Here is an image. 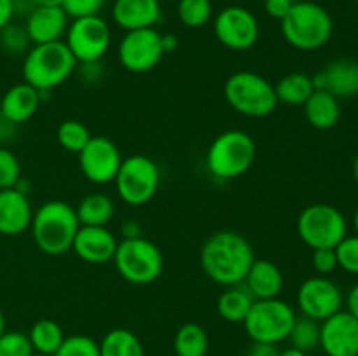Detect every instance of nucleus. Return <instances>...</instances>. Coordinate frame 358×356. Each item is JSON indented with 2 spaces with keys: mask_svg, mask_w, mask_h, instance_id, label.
<instances>
[{
  "mask_svg": "<svg viewBox=\"0 0 358 356\" xmlns=\"http://www.w3.org/2000/svg\"><path fill=\"white\" fill-rule=\"evenodd\" d=\"M254 260L252 244L243 234L234 230L213 232L199 251L203 272L213 283L222 286H236L243 283Z\"/></svg>",
  "mask_w": 358,
  "mask_h": 356,
  "instance_id": "obj_1",
  "label": "nucleus"
},
{
  "mask_svg": "<svg viewBox=\"0 0 358 356\" xmlns=\"http://www.w3.org/2000/svg\"><path fill=\"white\" fill-rule=\"evenodd\" d=\"M282 35L297 51H317L329 44L334 34V20L324 6L311 0H296L280 21Z\"/></svg>",
  "mask_w": 358,
  "mask_h": 356,
  "instance_id": "obj_2",
  "label": "nucleus"
},
{
  "mask_svg": "<svg viewBox=\"0 0 358 356\" xmlns=\"http://www.w3.org/2000/svg\"><path fill=\"white\" fill-rule=\"evenodd\" d=\"M80 223L76 208L59 199L45 201L34 212L30 230L38 250L51 257L72 250L73 237Z\"/></svg>",
  "mask_w": 358,
  "mask_h": 356,
  "instance_id": "obj_3",
  "label": "nucleus"
},
{
  "mask_svg": "<svg viewBox=\"0 0 358 356\" xmlns=\"http://www.w3.org/2000/svg\"><path fill=\"white\" fill-rule=\"evenodd\" d=\"M77 68V61L63 40L31 45L24 54L23 82L42 94L56 89L70 79Z\"/></svg>",
  "mask_w": 358,
  "mask_h": 356,
  "instance_id": "obj_4",
  "label": "nucleus"
},
{
  "mask_svg": "<svg viewBox=\"0 0 358 356\" xmlns=\"http://www.w3.org/2000/svg\"><path fill=\"white\" fill-rule=\"evenodd\" d=\"M257 147L254 138L241 129H229L213 138L206 150L205 164L213 178L234 180L254 166Z\"/></svg>",
  "mask_w": 358,
  "mask_h": 356,
  "instance_id": "obj_5",
  "label": "nucleus"
},
{
  "mask_svg": "<svg viewBox=\"0 0 358 356\" xmlns=\"http://www.w3.org/2000/svg\"><path fill=\"white\" fill-rule=\"evenodd\" d=\"M224 96L229 107L245 117L261 119L278 107L275 84L257 72H234L224 84Z\"/></svg>",
  "mask_w": 358,
  "mask_h": 356,
  "instance_id": "obj_6",
  "label": "nucleus"
},
{
  "mask_svg": "<svg viewBox=\"0 0 358 356\" xmlns=\"http://www.w3.org/2000/svg\"><path fill=\"white\" fill-rule=\"evenodd\" d=\"M112 262L119 276L131 285H150L159 278L164 267L163 251L143 236L119 241Z\"/></svg>",
  "mask_w": 358,
  "mask_h": 356,
  "instance_id": "obj_7",
  "label": "nucleus"
},
{
  "mask_svg": "<svg viewBox=\"0 0 358 356\" xmlns=\"http://www.w3.org/2000/svg\"><path fill=\"white\" fill-rule=\"evenodd\" d=\"M297 314L289 302L276 299L254 300L243 321L245 332L257 344H278L289 339Z\"/></svg>",
  "mask_w": 358,
  "mask_h": 356,
  "instance_id": "obj_8",
  "label": "nucleus"
},
{
  "mask_svg": "<svg viewBox=\"0 0 358 356\" xmlns=\"http://www.w3.org/2000/svg\"><path fill=\"white\" fill-rule=\"evenodd\" d=\"M296 229L301 241L311 250L336 248L348 234V220L336 206L317 202L299 213Z\"/></svg>",
  "mask_w": 358,
  "mask_h": 356,
  "instance_id": "obj_9",
  "label": "nucleus"
},
{
  "mask_svg": "<svg viewBox=\"0 0 358 356\" xmlns=\"http://www.w3.org/2000/svg\"><path fill=\"white\" fill-rule=\"evenodd\" d=\"M159 181V166L150 157L135 154L122 159L114 185L122 202L129 206H143L156 195Z\"/></svg>",
  "mask_w": 358,
  "mask_h": 356,
  "instance_id": "obj_10",
  "label": "nucleus"
},
{
  "mask_svg": "<svg viewBox=\"0 0 358 356\" xmlns=\"http://www.w3.org/2000/svg\"><path fill=\"white\" fill-rule=\"evenodd\" d=\"M63 42L77 63L101 61L112 42V30L107 21L98 16L77 17L66 28Z\"/></svg>",
  "mask_w": 358,
  "mask_h": 356,
  "instance_id": "obj_11",
  "label": "nucleus"
},
{
  "mask_svg": "<svg viewBox=\"0 0 358 356\" xmlns=\"http://www.w3.org/2000/svg\"><path fill=\"white\" fill-rule=\"evenodd\" d=\"M213 34L224 47L248 51L257 44L261 27L255 14L247 7L229 6L213 17Z\"/></svg>",
  "mask_w": 358,
  "mask_h": 356,
  "instance_id": "obj_12",
  "label": "nucleus"
},
{
  "mask_svg": "<svg viewBox=\"0 0 358 356\" xmlns=\"http://www.w3.org/2000/svg\"><path fill=\"white\" fill-rule=\"evenodd\" d=\"M161 35L156 28L126 31L117 45V59L122 68L133 73H145L156 68L164 56Z\"/></svg>",
  "mask_w": 358,
  "mask_h": 356,
  "instance_id": "obj_13",
  "label": "nucleus"
},
{
  "mask_svg": "<svg viewBox=\"0 0 358 356\" xmlns=\"http://www.w3.org/2000/svg\"><path fill=\"white\" fill-rule=\"evenodd\" d=\"M297 307L301 314L322 323L343 306V292L327 276H313L301 283L297 290Z\"/></svg>",
  "mask_w": 358,
  "mask_h": 356,
  "instance_id": "obj_14",
  "label": "nucleus"
},
{
  "mask_svg": "<svg viewBox=\"0 0 358 356\" xmlns=\"http://www.w3.org/2000/svg\"><path fill=\"white\" fill-rule=\"evenodd\" d=\"M79 168L84 178L94 185L114 184L115 175L122 164L119 147L107 136H91L79 154Z\"/></svg>",
  "mask_w": 358,
  "mask_h": 356,
  "instance_id": "obj_15",
  "label": "nucleus"
},
{
  "mask_svg": "<svg viewBox=\"0 0 358 356\" xmlns=\"http://www.w3.org/2000/svg\"><path fill=\"white\" fill-rule=\"evenodd\" d=\"M320 348L327 356H358V320L338 311L320 323Z\"/></svg>",
  "mask_w": 358,
  "mask_h": 356,
  "instance_id": "obj_16",
  "label": "nucleus"
},
{
  "mask_svg": "<svg viewBox=\"0 0 358 356\" xmlns=\"http://www.w3.org/2000/svg\"><path fill=\"white\" fill-rule=\"evenodd\" d=\"M117 237L107 227L80 225L72 243V251L87 264L101 265L114 258Z\"/></svg>",
  "mask_w": 358,
  "mask_h": 356,
  "instance_id": "obj_17",
  "label": "nucleus"
},
{
  "mask_svg": "<svg viewBox=\"0 0 358 356\" xmlns=\"http://www.w3.org/2000/svg\"><path fill=\"white\" fill-rule=\"evenodd\" d=\"M311 79L315 89L329 91L338 100L358 96V63L353 59H334Z\"/></svg>",
  "mask_w": 358,
  "mask_h": 356,
  "instance_id": "obj_18",
  "label": "nucleus"
},
{
  "mask_svg": "<svg viewBox=\"0 0 358 356\" xmlns=\"http://www.w3.org/2000/svg\"><path fill=\"white\" fill-rule=\"evenodd\" d=\"M112 20L121 30L156 28L163 21L159 0H114Z\"/></svg>",
  "mask_w": 358,
  "mask_h": 356,
  "instance_id": "obj_19",
  "label": "nucleus"
},
{
  "mask_svg": "<svg viewBox=\"0 0 358 356\" xmlns=\"http://www.w3.org/2000/svg\"><path fill=\"white\" fill-rule=\"evenodd\" d=\"M70 17L63 7H35L27 16L24 30L34 45L63 40Z\"/></svg>",
  "mask_w": 358,
  "mask_h": 356,
  "instance_id": "obj_20",
  "label": "nucleus"
},
{
  "mask_svg": "<svg viewBox=\"0 0 358 356\" xmlns=\"http://www.w3.org/2000/svg\"><path fill=\"white\" fill-rule=\"evenodd\" d=\"M34 208L27 194L16 188L0 191V234L20 236L30 229Z\"/></svg>",
  "mask_w": 358,
  "mask_h": 356,
  "instance_id": "obj_21",
  "label": "nucleus"
},
{
  "mask_svg": "<svg viewBox=\"0 0 358 356\" xmlns=\"http://www.w3.org/2000/svg\"><path fill=\"white\" fill-rule=\"evenodd\" d=\"M42 93H38L35 87L30 84L20 82L14 84L13 87L3 93L2 100H0V112L14 122L16 126L23 124V122L30 121L35 114H37L38 107H41Z\"/></svg>",
  "mask_w": 358,
  "mask_h": 356,
  "instance_id": "obj_22",
  "label": "nucleus"
},
{
  "mask_svg": "<svg viewBox=\"0 0 358 356\" xmlns=\"http://www.w3.org/2000/svg\"><path fill=\"white\" fill-rule=\"evenodd\" d=\"M243 283L255 300L276 299L283 290V272L275 262L268 258H255Z\"/></svg>",
  "mask_w": 358,
  "mask_h": 356,
  "instance_id": "obj_23",
  "label": "nucleus"
},
{
  "mask_svg": "<svg viewBox=\"0 0 358 356\" xmlns=\"http://www.w3.org/2000/svg\"><path fill=\"white\" fill-rule=\"evenodd\" d=\"M304 107V117L315 129L327 131L339 122L341 105L339 100L325 89H315Z\"/></svg>",
  "mask_w": 358,
  "mask_h": 356,
  "instance_id": "obj_24",
  "label": "nucleus"
},
{
  "mask_svg": "<svg viewBox=\"0 0 358 356\" xmlns=\"http://www.w3.org/2000/svg\"><path fill=\"white\" fill-rule=\"evenodd\" d=\"M76 213L80 225L107 227L115 215V205L110 195L103 192H93L80 199L79 205L76 206Z\"/></svg>",
  "mask_w": 358,
  "mask_h": 356,
  "instance_id": "obj_25",
  "label": "nucleus"
},
{
  "mask_svg": "<svg viewBox=\"0 0 358 356\" xmlns=\"http://www.w3.org/2000/svg\"><path fill=\"white\" fill-rule=\"evenodd\" d=\"M278 103L292 105V107H303L308 98L313 94L315 86L311 75L303 72H292L283 75L275 86Z\"/></svg>",
  "mask_w": 358,
  "mask_h": 356,
  "instance_id": "obj_26",
  "label": "nucleus"
},
{
  "mask_svg": "<svg viewBox=\"0 0 358 356\" xmlns=\"http://www.w3.org/2000/svg\"><path fill=\"white\" fill-rule=\"evenodd\" d=\"M254 300L247 288H241L238 285L227 286V290H224L217 300V311L220 318L229 323H243Z\"/></svg>",
  "mask_w": 358,
  "mask_h": 356,
  "instance_id": "obj_27",
  "label": "nucleus"
},
{
  "mask_svg": "<svg viewBox=\"0 0 358 356\" xmlns=\"http://www.w3.org/2000/svg\"><path fill=\"white\" fill-rule=\"evenodd\" d=\"M28 339H30L34 353L55 356L62 342L65 341V334H63L62 327L56 321L49 320V318H42V320L35 321L31 325L30 332H28Z\"/></svg>",
  "mask_w": 358,
  "mask_h": 356,
  "instance_id": "obj_28",
  "label": "nucleus"
},
{
  "mask_svg": "<svg viewBox=\"0 0 358 356\" xmlns=\"http://www.w3.org/2000/svg\"><path fill=\"white\" fill-rule=\"evenodd\" d=\"M208 346V334L198 323L182 325L173 339V351L177 356H206Z\"/></svg>",
  "mask_w": 358,
  "mask_h": 356,
  "instance_id": "obj_29",
  "label": "nucleus"
},
{
  "mask_svg": "<svg viewBox=\"0 0 358 356\" xmlns=\"http://www.w3.org/2000/svg\"><path fill=\"white\" fill-rule=\"evenodd\" d=\"M98 344L100 356H145L140 339L126 328H114Z\"/></svg>",
  "mask_w": 358,
  "mask_h": 356,
  "instance_id": "obj_30",
  "label": "nucleus"
},
{
  "mask_svg": "<svg viewBox=\"0 0 358 356\" xmlns=\"http://www.w3.org/2000/svg\"><path fill=\"white\" fill-rule=\"evenodd\" d=\"M289 341L292 348L308 353L320 346V323L311 318L297 316L289 334Z\"/></svg>",
  "mask_w": 358,
  "mask_h": 356,
  "instance_id": "obj_31",
  "label": "nucleus"
},
{
  "mask_svg": "<svg viewBox=\"0 0 358 356\" xmlns=\"http://www.w3.org/2000/svg\"><path fill=\"white\" fill-rule=\"evenodd\" d=\"M91 131L87 129V126L84 122L76 121V119H69V121H63L58 126V131H56V138L58 143L65 150L73 154H79L84 147L87 145V142L91 140Z\"/></svg>",
  "mask_w": 358,
  "mask_h": 356,
  "instance_id": "obj_32",
  "label": "nucleus"
},
{
  "mask_svg": "<svg viewBox=\"0 0 358 356\" xmlns=\"http://www.w3.org/2000/svg\"><path fill=\"white\" fill-rule=\"evenodd\" d=\"M177 14L187 28H201L212 20L213 7L210 0H178Z\"/></svg>",
  "mask_w": 358,
  "mask_h": 356,
  "instance_id": "obj_33",
  "label": "nucleus"
},
{
  "mask_svg": "<svg viewBox=\"0 0 358 356\" xmlns=\"http://www.w3.org/2000/svg\"><path fill=\"white\" fill-rule=\"evenodd\" d=\"M30 37H28L27 30L21 24H14L10 21L9 24L0 30V51L7 52L10 56L27 54L30 51Z\"/></svg>",
  "mask_w": 358,
  "mask_h": 356,
  "instance_id": "obj_34",
  "label": "nucleus"
},
{
  "mask_svg": "<svg viewBox=\"0 0 358 356\" xmlns=\"http://www.w3.org/2000/svg\"><path fill=\"white\" fill-rule=\"evenodd\" d=\"M55 356H100V344L87 335L65 337Z\"/></svg>",
  "mask_w": 358,
  "mask_h": 356,
  "instance_id": "obj_35",
  "label": "nucleus"
},
{
  "mask_svg": "<svg viewBox=\"0 0 358 356\" xmlns=\"http://www.w3.org/2000/svg\"><path fill=\"white\" fill-rule=\"evenodd\" d=\"M338 267L348 274H358V234H346L334 248Z\"/></svg>",
  "mask_w": 358,
  "mask_h": 356,
  "instance_id": "obj_36",
  "label": "nucleus"
},
{
  "mask_svg": "<svg viewBox=\"0 0 358 356\" xmlns=\"http://www.w3.org/2000/svg\"><path fill=\"white\" fill-rule=\"evenodd\" d=\"M34 348L28 334L10 330L0 335V356H31Z\"/></svg>",
  "mask_w": 358,
  "mask_h": 356,
  "instance_id": "obj_37",
  "label": "nucleus"
},
{
  "mask_svg": "<svg viewBox=\"0 0 358 356\" xmlns=\"http://www.w3.org/2000/svg\"><path fill=\"white\" fill-rule=\"evenodd\" d=\"M21 178V163L16 154L7 147H0V191L14 188Z\"/></svg>",
  "mask_w": 358,
  "mask_h": 356,
  "instance_id": "obj_38",
  "label": "nucleus"
},
{
  "mask_svg": "<svg viewBox=\"0 0 358 356\" xmlns=\"http://www.w3.org/2000/svg\"><path fill=\"white\" fill-rule=\"evenodd\" d=\"M105 2L107 0H65L62 7L66 16L77 20V17L98 16L105 7Z\"/></svg>",
  "mask_w": 358,
  "mask_h": 356,
  "instance_id": "obj_39",
  "label": "nucleus"
},
{
  "mask_svg": "<svg viewBox=\"0 0 358 356\" xmlns=\"http://www.w3.org/2000/svg\"><path fill=\"white\" fill-rule=\"evenodd\" d=\"M311 265L318 276H329L338 269V258H336L334 248H318L311 255Z\"/></svg>",
  "mask_w": 358,
  "mask_h": 356,
  "instance_id": "obj_40",
  "label": "nucleus"
},
{
  "mask_svg": "<svg viewBox=\"0 0 358 356\" xmlns=\"http://www.w3.org/2000/svg\"><path fill=\"white\" fill-rule=\"evenodd\" d=\"M77 73L83 84L86 86H96L103 80L105 68L101 61H87V63H77Z\"/></svg>",
  "mask_w": 358,
  "mask_h": 356,
  "instance_id": "obj_41",
  "label": "nucleus"
},
{
  "mask_svg": "<svg viewBox=\"0 0 358 356\" xmlns=\"http://www.w3.org/2000/svg\"><path fill=\"white\" fill-rule=\"evenodd\" d=\"M296 0H264V10L273 20L282 21Z\"/></svg>",
  "mask_w": 358,
  "mask_h": 356,
  "instance_id": "obj_42",
  "label": "nucleus"
},
{
  "mask_svg": "<svg viewBox=\"0 0 358 356\" xmlns=\"http://www.w3.org/2000/svg\"><path fill=\"white\" fill-rule=\"evenodd\" d=\"M16 128L17 126L14 122H10L6 115L0 112V143H7L16 136Z\"/></svg>",
  "mask_w": 358,
  "mask_h": 356,
  "instance_id": "obj_43",
  "label": "nucleus"
},
{
  "mask_svg": "<svg viewBox=\"0 0 358 356\" xmlns=\"http://www.w3.org/2000/svg\"><path fill=\"white\" fill-rule=\"evenodd\" d=\"M14 17V0H0V30Z\"/></svg>",
  "mask_w": 358,
  "mask_h": 356,
  "instance_id": "obj_44",
  "label": "nucleus"
},
{
  "mask_svg": "<svg viewBox=\"0 0 358 356\" xmlns=\"http://www.w3.org/2000/svg\"><path fill=\"white\" fill-rule=\"evenodd\" d=\"M122 239H131V237L142 236V225L136 220H126L121 225Z\"/></svg>",
  "mask_w": 358,
  "mask_h": 356,
  "instance_id": "obj_45",
  "label": "nucleus"
},
{
  "mask_svg": "<svg viewBox=\"0 0 358 356\" xmlns=\"http://www.w3.org/2000/svg\"><path fill=\"white\" fill-rule=\"evenodd\" d=\"M247 356H280V351L275 344H257L254 342Z\"/></svg>",
  "mask_w": 358,
  "mask_h": 356,
  "instance_id": "obj_46",
  "label": "nucleus"
},
{
  "mask_svg": "<svg viewBox=\"0 0 358 356\" xmlns=\"http://www.w3.org/2000/svg\"><path fill=\"white\" fill-rule=\"evenodd\" d=\"M345 304H346V311L358 320V283L350 288Z\"/></svg>",
  "mask_w": 358,
  "mask_h": 356,
  "instance_id": "obj_47",
  "label": "nucleus"
},
{
  "mask_svg": "<svg viewBox=\"0 0 358 356\" xmlns=\"http://www.w3.org/2000/svg\"><path fill=\"white\" fill-rule=\"evenodd\" d=\"M161 44H163L164 54H168V52H173L175 49L178 47V38H177V35H173V34H164V35H161Z\"/></svg>",
  "mask_w": 358,
  "mask_h": 356,
  "instance_id": "obj_48",
  "label": "nucleus"
},
{
  "mask_svg": "<svg viewBox=\"0 0 358 356\" xmlns=\"http://www.w3.org/2000/svg\"><path fill=\"white\" fill-rule=\"evenodd\" d=\"M38 7H62L65 0H34Z\"/></svg>",
  "mask_w": 358,
  "mask_h": 356,
  "instance_id": "obj_49",
  "label": "nucleus"
},
{
  "mask_svg": "<svg viewBox=\"0 0 358 356\" xmlns=\"http://www.w3.org/2000/svg\"><path fill=\"white\" fill-rule=\"evenodd\" d=\"M280 356H308V353H304V351H301V349L292 348V346H290V348L285 349V351H280Z\"/></svg>",
  "mask_w": 358,
  "mask_h": 356,
  "instance_id": "obj_50",
  "label": "nucleus"
},
{
  "mask_svg": "<svg viewBox=\"0 0 358 356\" xmlns=\"http://www.w3.org/2000/svg\"><path fill=\"white\" fill-rule=\"evenodd\" d=\"M352 171H353V178H355V181H357V184H358V154H357L355 161H353Z\"/></svg>",
  "mask_w": 358,
  "mask_h": 356,
  "instance_id": "obj_51",
  "label": "nucleus"
},
{
  "mask_svg": "<svg viewBox=\"0 0 358 356\" xmlns=\"http://www.w3.org/2000/svg\"><path fill=\"white\" fill-rule=\"evenodd\" d=\"M3 332H6V318H3L2 309H0V335H2Z\"/></svg>",
  "mask_w": 358,
  "mask_h": 356,
  "instance_id": "obj_52",
  "label": "nucleus"
},
{
  "mask_svg": "<svg viewBox=\"0 0 358 356\" xmlns=\"http://www.w3.org/2000/svg\"><path fill=\"white\" fill-rule=\"evenodd\" d=\"M353 229H355V234H358V206L353 213Z\"/></svg>",
  "mask_w": 358,
  "mask_h": 356,
  "instance_id": "obj_53",
  "label": "nucleus"
},
{
  "mask_svg": "<svg viewBox=\"0 0 358 356\" xmlns=\"http://www.w3.org/2000/svg\"><path fill=\"white\" fill-rule=\"evenodd\" d=\"M31 356H48V355H38V353H34V355Z\"/></svg>",
  "mask_w": 358,
  "mask_h": 356,
  "instance_id": "obj_54",
  "label": "nucleus"
},
{
  "mask_svg": "<svg viewBox=\"0 0 358 356\" xmlns=\"http://www.w3.org/2000/svg\"><path fill=\"white\" fill-rule=\"evenodd\" d=\"M352 2H355V3H358V0H352Z\"/></svg>",
  "mask_w": 358,
  "mask_h": 356,
  "instance_id": "obj_55",
  "label": "nucleus"
}]
</instances>
